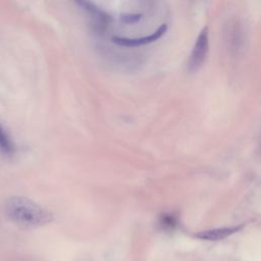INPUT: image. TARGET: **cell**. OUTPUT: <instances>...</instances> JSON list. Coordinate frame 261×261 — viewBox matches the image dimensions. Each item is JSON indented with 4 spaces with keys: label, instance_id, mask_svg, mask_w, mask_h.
<instances>
[{
    "label": "cell",
    "instance_id": "6da1fadb",
    "mask_svg": "<svg viewBox=\"0 0 261 261\" xmlns=\"http://www.w3.org/2000/svg\"><path fill=\"white\" fill-rule=\"evenodd\" d=\"M7 217L15 224L33 227L46 224L53 219L44 207L25 197H11L5 203Z\"/></svg>",
    "mask_w": 261,
    "mask_h": 261
},
{
    "label": "cell",
    "instance_id": "7a4b0ae2",
    "mask_svg": "<svg viewBox=\"0 0 261 261\" xmlns=\"http://www.w3.org/2000/svg\"><path fill=\"white\" fill-rule=\"evenodd\" d=\"M209 50L208 41V29L204 28L200 32L195 45L193 47L192 53L188 61V68L190 71H197L205 62Z\"/></svg>",
    "mask_w": 261,
    "mask_h": 261
},
{
    "label": "cell",
    "instance_id": "3957f363",
    "mask_svg": "<svg viewBox=\"0 0 261 261\" xmlns=\"http://www.w3.org/2000/svg\"><path fill=\"white\" fill-rule=\"evenodd\" d=\"M167 31V25L165 23L161 24L155 32L152 34L145 36V37H140V38H125V37H119V36H113L112 37V42L120 47H127V48H134V47H140L143 45H148L151 43L156 42L159 40L161 37L165 35Z\"/></svg>",
    "mask_w": 261,
    "mask_h": 261
},
{
    "label": "cell",
    "instance_id": "277c9868",
    "mask_svg": "<svg viewBox=\"0 0 261 261\" xmlns=\"http://www.w3.org/2000/svg\"><path fill=\"white\" fill-rule=\"evenodd\" d=\"M75 1L79 3L81 7H83V9H85L88 12V14L93 19V22L97 28L103 30L107 25L109 21V16L104 11L99 9L96 5H94L89 0H75Z\"/></svg>",
    "mask_w": 261,
    "mask_h": 261
},
{
    "label": "cell",
    "instance_id": "5b68a950",
    "mask_svg": "<svg viewBox=\"0 0 261 261\" xmlns=\"http://www.w3.org/2000/svg\"><path fill=\"white\" fill-rule=\"evenodd\" d=\"M242 226H233V227H223V228H215L205 231H200L196 234L197 238L202 240H208V241H216L224 239L227 236H230L238 230H240Z\"/></svg>",
    "mask_w": 261,
    "mask_h": 261
},
{
    "label": "cell",
    "instance_id": "8992f818",
    "mask_svg": "<svg viewBox=\"0 0 261 261\" xmlns=\"http://www.w3.org/2000/svg\"><path fill=\"white\" fill-rule=\"evenodd\" d=\"M0 151L6 155H10L14 152V145L1 124H0Z\"/></svg>",
    "mask_w": 261,
    "mask_h": 261
},
{
    "label": "cell",
    "instance_id": "52a82bcc",
    "mask_svg": "<svg viewBox=\"0 0 261 261\" xmlns=\"http://www.w3.org/2000/svg\"><path fill=\"white\" fill-rule=\"evenodd\" d=\"M176 223V220L175 218L170 215V214H164L161 216L160 218V224L163 228L165 229H170V228H173L174 225Z\"/></svg>",
    "mask_w": 261,
    "mask_h": 261
},
{
    "label": "cell",
    "instance_id": "ba28073f",
    "mask_svg": "<svg viewBox=\"0 0 261 261\" xmlns=\"http://www.w3.org/2000/svg\"><path fill=\"white\" fill-rule=\"evenodd\" d=\"M142 15L140 13H122L120 15V19L123 23L133 24L138 22L141 19Z\"/></svg>",
    "mask_w": 261,
    "mask_h": 261
}]
</instances>
